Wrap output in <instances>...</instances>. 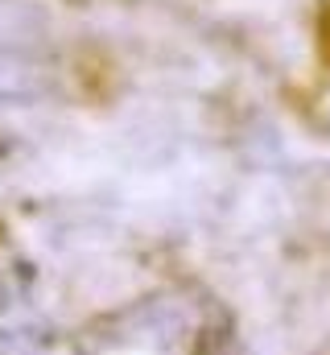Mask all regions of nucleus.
Instances as JSON below:
<instances>
[{
    "label": "nucleus",
    "mask_w": 330,
    "mask_h": 355,
    "mask_svg": "<svg viewBox=\"0 0 330 355\" xmlns=\"http://www.w3.org/2000/svg\"><path fill=\"white\" fill-rule=\"evenodd\" d=\"M318 50H322V58L330 62V0L322 4V12H318Z\"/></svg>",
    "instance_id": "1"
}]
</instances>
